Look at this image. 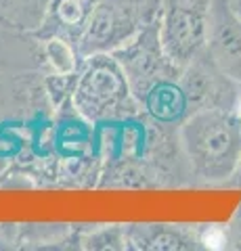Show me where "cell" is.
Instances as JSON below:
<instances>
[{"instance_id":"obj_1","label":"cell","mask_w":241,"mask_h":251,"mask_svg":"<svg viewBox=\"0 0 241 251\" xmlns=\"http://www.w3.org/2000/svg\"><path fill=\"white\" fill-rule=\"evenodd\" d=\"M178 138L191 176L206 184L233 178L241 163V124L235 109H201L185 117Z\"/></svg>"},{"instance_id":"obj_2","label":"cell","mask_w":241,"mask_h":251,"mask_svg":"<svg viewBox=\"0 0 241 251\" xmlns=\"http://www.w3.org/2000/svg\"><path fill=\"white\" fill-rule=\"evenodd\" d=\"M72 105L84 120L97 124L132 120L143 113L120 61L111 52H95L82 59Z\"/></svg>"},{"instance_id":"obj_3","label":"cell","mask_w":241,"mask_h":251,"mask_svg":"<svg viewBox=\"0 0 241 251\" xmlns=\"http://www.w3.org/2000/svg\"><path fill=\"white\" fill-rule=\"evenodd\" d=\"M161 0H101L78 42L80 59L111 52L158 19Z\"/></svg>"},{"instance_id":"obj_4","label":"cell","mask_w":241,"mask_h":251,"mask_svg":"<svg viewBox=\"0 0 241 251\" xmlns=\"http://www.w3.org/2000/svg\"><path fill=\"white\" fill-rule=\"evenodd\" d=\"M212 0H161L158 13L160 42L170 61L185 67L208 44Z\"/></svg>"},{"instance_id":"obj_5","label":"cell","mask_w":241,"mask_h":251,"mask_svg":"<svg viewBox=\"0 0 241 251\" xmlns=\"http://www.w3.org/2000/svg\"><path fill=\"white\" fill-rule=\"evenodd\" d=\"M111 54L120 61L138 103L160 84L178 80L183 72L181 67L170 61L164 46L160 42L158 19L143 27L128 42L113 49Z\"/></svg>"},{"instance_id":"obj_6","label":"cell","mask_w":241,"mask_h":251,"mask_svg":"<svg viewBox=\"0 0 241 251\" xmlns=\"http://www.w3.org/2000/svg\"><path fill=\"white\" fill-rule=\"evenodd\" d=\"M178 82L189 105V115L201 109H235L241 97V86L216 65L208 49L183 67Z\"/></svg>"},{"instance_id":"obj_7","label":"cell","mask_w":241,"mask_h":251,"mask_svg":"<svg viewBox=\"0 0 241 251\" xmlns=\"http://www.w3.org/2000/svg\"><path fill=\"white\" fill-rule=\"evenodd\" d=\"M206 49L216 65L241 86V15L231 0H212Z\"/></svg>"},{"instance_id":"obj_8","label":"cell","mask_w":241,"mask_h":251,"mask_svg":"<svg viewBox=\"0 0 241 251\" xmlns=\"http://www.w3.org/2000/svg\"><path fill=\"white\" fill-rule=\"evenodd\" d=\"M101 0H51L42 25L34 31L36 38H63L78 46L88 21Z\"/></svg>"},{"instance_id":"obj_9","label":"cell","mask_w":241,"mask_h":251,"mask_svg":"<svg viewBox=\"0 0 241 251\" xmlns=\"http://www.w3.org/2000/svg\"><path fill=\"white\" fill-rule=\"evenodd\" d=\"M42 72V42L34 31L0 27V72Z\"/></svg>"},{"instance_id":"obj_10","label":"cell","mask_w":241,"mask_h":251,"mask_svg":"<svg viewBox=\"0 0 241 251\" xmlns=\"http://www.w3.org/2000/svg\"><path fill=\"white\" fill-rule=\"evenodd\" d=\"M126 241L134 243V247L145 249H191L197 247L199 243L193 234H189L185 228H172V226H134L126 234Z\"/></svg>"},{"instance_id":"obj_11","label":"cell","mask_w":241,"mask_h":251,"mask_svg":"<svg viewBox=\"0 0 241 251\" xmlns=\"http://www.w3.org/2000/svg\"><path fill=\"white\" fill-rule=\"evenodd\" d=\"M51 0H0V27L36 31L46 17Z\"/></svg>"},{"instance_id":"obj_12","label":"cell","mask_w":241,"mask_h":251,"mask_svg":"<svg viewBox=\"0 0 241 251\" xmlns=\"http://www.w3.org/2000/svg\"><path fill=\"white\" fill-rule=\"evenodd\" d=\"M42 57H44V74H74L80 69L82 59L76 46L63 38H44Z\"/></svg>"},{"instance_id":"obj_13","label":"cell","mask_w":241,"mask_h":251,"mask_svg":"<svg viewBox=\"0 0 241 251\" xmlns=\"http://www.w3.org/2000/svg\"><path fill=\"white\" fill-rule=\"evenodd\" d=\"M233 232H237V237L241 234V214H237V226L233 228Z\"/></svg>"},{"instance_id":"obj_14","label":"cell","mask_w":241,"mask_h":251,"mask_svg":"<svg viewBox=\"0 0 241 251\" xmlns=\"http://www.w3.org/2000/svg\"><path fill=\"white\" fill-rule=\"evenodd\" d=\"M235 113H237V120H239V124H241V97H239L237 105H235Z\"/></svg>"},{"instance_id":"obj_15","label":"cell","mask_w":241,"mask_h":251,"mask_svg":"<svg viewBox=\"0 0 241 251\" xmlns=\"http://www.w3.org/2000/svg\"><path fill=\"white\" fill-rule=\"evenodd\" d=\"M231 2H233V9L241 15V0H231Z\"/></svg>"}]
</instances>
